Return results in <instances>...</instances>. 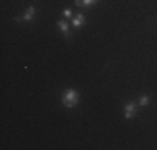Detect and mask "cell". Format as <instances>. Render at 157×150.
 Segmentation results:
<instances>
[{"label": "cell", "mask_w": 157, "mask_h": 150, "mask_svg": "<svg viewBox=\"0 0 157 150\" xmlns=\"http://www.w3.org/2000/svg\"><path fill=\"white\" fill-rule=\"evenodd\" d=\"M78 100H80V97H78L77 90H74V88H67L65 92L62 93V103L65 105L67 108H74L78 103Z\"/></svg>", "instance_id": "obj_1"}, {"label": "cell", "mask_w": 157, "mask_h": 150, "mask_svg": "<svg viewBox=\"0 0 157 150\" xmlns=\"http://www.w3.org/2000/svg\"><path fill=\"white\" fill-rule=\"evenodd\" d=\"M124 110H125V118L127 120H132L136 117V103L134 102H129L124 105Z\"/></svg>", "instance_id": "obj_2"}, {"label": "cell", "mask_w": 157, "mask_h": 150, "mask_svg": "<svg viewBox=\"0 0 157 150\" xmlns=\"http://www.w3.org/2000/svg\"><path fill=\"white\" fill-rule=\"evenodd\" d=\"M75 5L77 7H82V0H75Z\"/></svg>", "instance_id": "obj_9"}, {"label": "cell", "mask_w": 157, "mask_h": 150, "mask_svg": "<svg viewBox=\"0 0 157 150\" xmlns=\"http://www.w3.org/2000/svg\"><path fill=\"white\" fill-rule=\"evenodd\" d=\"M63 17L70 18V17H72V10H70V9H65V10H63Z\"/></svg>", "instance_id": "obj_8"}, {"label": "cell", "mask_w": 157, "mask_h": 150, "mask_svg": "<svg viewBox=\"0 0 157 150\" xmlns=\"http://www.w3.org/2000/svg\"><path fill=\"white\" fill-rule=\"evenodd\" d=\"M149 103H151V99H149L147 95H142L139 99V105H140V107H147Z\"/></svg>", "instance_id": "obj_6"}, {"label": "cell", "mask_w": 157, "mask_h": 150, "mask_svg": "<svg viewBox=\"0 0 157 150\" xmlns=\"http://www.w3.org/2000/svg\"><path fill=\"white\" fill-rule=\"evenodd\" d=\"M97 2H99V0H82V7H90Z\"/></svg>", "instance_id": "obj_7"}, {"label": "cell", "mask_w": 157, "mask_h": 150, "mask_svg": "<svg viewBox=\"0 0 157 150\" xmlns=\"http://www.w3.org/2000/svg\"><path fill=\"white\" fill-rule=\"evenodd\" d=\"M57 27H59V30L65 35V39H70V32H69V24L67 22H63V20H59L57 22Z\"/></svg>", "instance_id": "obj_4"}, {"label": "cell", "mask_w": 157, "mask_h": 150, "mask_svg": "<svg viewBox=\"0 0 157 150\" xmlns=\"http://www.w3.org/2000/svg\"><path fill=\"white\" fill-rule=\"evenodd\" d=\"M35 12H37V9L33 5H30V7H27V10L24 12V15H22V18L20 20H25V22H30L33 17H35Z\"/></svg>", "instance_id": "obj_3"}, {"label": "cell", "mask_w": 157, "mask_h": 150, "mask_svg": "<svg viewBox=\"0 0 157 150\" xmlns=\"http://www.w3.org/2000/svg\"><path fill=\"white\" fill-rule=\"evenodd\" d=\"M84 24H85V17H84V13H77V17H74V20H72V25H74L75 28H80Z\"/></svg>", "instance_id": "obj_5"}]
</instances>
